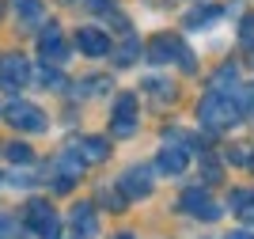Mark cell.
Here are the masks:
<instances>
[{"label":"cell","instance_id":"6da1fadb","mask_svg":"<svg viewBox=\"0 0 254 239\" xmlns=\"http://www.w3.org/2000/svg\"><path fill=\"white\" fill-rule=\"evenodd\" d=\"M239 118H243V106H239V95L235 91H216V87H212L201 103H197V122H201V129H209V133L232 129Z\"/></svg>","mask_w":254,"mask_h":239},{"label":"cell","instance_id":"7a4b0ae2","mask_svg":"<svg viewBox=\"0 0 254 239\" xmlns=\"http://www.w3.org/2000/svg\"><path fill=\"white\" fill-rule=\"evenodd\" d=\"M148 61L156 65H167V61H179L186 73L193 69V53L186 50V42L179 38V34H156V38L148 42Z\"/></svg>","mask_w":254,"mask_h":239},{"label":"cell","instance_id":"3957f363","mask_svg":"<svg viewBox=\"0 0 254 239\" xmlns=\"http://www.w3.org/2000/svg\"><path fill=\"white\" fill-rule=\"evenodd\" d=\"M23 213H27V228L34 232V239H61V220H57L50 201L34 198V201H27Z\"/></svg>","mask_w":254,"mask_h":239},{"label":"cell","instance_id":"277c9868","mask_svg":"<svg viewBox=\"0 0 254 239\" xmlns=\"http://www.w3.org/2000/svg\"><path fill=\"white\" fill-rule=\"evenodd\" d=\"M4 118H8L11 129H23V133H46V114L38 110L34 103H27V99H15V103L4 106Z\"/></svg>","mask_w":254,"mask_h":239},{"label":"cell","instance_id":"5b68a950","mask_svg":"<svg viewBox=\"0 0 254 239\" xmlns=\"http://www.w3.org/2000/svg\"><path fill=\"white\" fill-rule=\"evenodd\" d=\"M27 80H31V61H27V57H19V53L0 57V87H4V91L15 95Z\"/></svg>","mask_w":254,"mask_h":239},{"label":"cell","instance_id":"8992f818","mask_svg":"<svg viewBox=\"0 0 254 239\" xmlns=\"http://www.w3.org/2000/svg\"><path fill=\"white\" fill-rule=\"evenodd\" d=\"M179 209H182V213H190V217H201V220H216V217H220V201H212L209 190H197V186H190L179 198Z\"/></svg>","mask_w":254,"mask_h":239},{"label":"cell","instance_id":"52a82bcc","mask_svg":"<svg viewBox=\"0 0 254 239\" xmlns=\"http://www.w3.org/2000/svg\"><path fill=\"white\" fill-rule=\"evenodd\" d=\"M137 133V91H122L114 103V137Z\"/></svg>","mask_w":254,"mask_h":239},{"label":"cell","instance_id":"ba28073f","mask_svg":"<svg viewBox=\"0 0 254 239\" xmlns=\"http://www.w3.org/2000/svg\"><path fill=\"white\" fill-rule=\"evenodd\" d=\"M76 50L87 53V57H106V53H110V38H106V31H99V27H80V31H76Z\"/></svg>","mask_w":254,"mask_h":239},{"label":"cell","instance_id":"9c48e42d","mask_svg":"<svg viewBox=\"0 0 254 239\" xmlns=\"http://www.w3.org/2000/svg\"><path fill=\"white\" fill-rule=\"evenodd\" d=\"M38 53H42V61L46 65H61L64 57H68V46H64V38H61V31L57 27H46V34H38Z\"/></svg>","mask_w":254,"mask_h":239},{"label":"cell","instance_id":"30bf717a","mask_svg":"<svg viewBox=\"0 0 254 239\" xmlns=\"http://www.w3.org/2000/svg\"><path fill=\"white\" fill-rule=\"evenodd\" d=\"M118 186H122L126 198H148V194H152V171H148V167H129Z\"/></svg>","mask_w":254,"mask_h":239},{"label":"cell","instance_id":"8fae6325","mask_svg":"<svg viewBox=\"0 0 254 239\" xmlns=\"http://www.w3.org/2000/svg\"><path fill=\"white\" fill-rule=\"evenodd\" d=\"M11 8H15V15H19L23 31H38L46 23V8L42 0H11Z\"/></svg>","mask_w":254,"mask_h":239},{"label":"cell","instance_id":"7c38bea8","mask_svg":"<svg viewBox=\"0 0 254 239\" xmlns=\"http://www.w3.org/2000/svg\"><path fill=\"white\" fill-rule=\"evenodd\" d=\"M68 220H72V236H80V239H95L99 236V220H95V209L91 205H76Z\"/></svg>","mask_w":254,"mask_h":239},{"label":"cell","instance_id":"4fadbf2b","mask_svg":"<svg viewBox=\"0 0 254 239\" xmlns=\"http://www.w3.org/2000/svg\"><path fill=\"white\" fill-rule=\"evenodd\" d=\"M186 148H179V145H167L163 152H159V171H167V175H182L186 171Z\"/></svg>","mask_w":254,"mask_h":239},{"label":"cell","instance_id":"5bb4252c","mask_svg":"<svg viewBox=\"0 0 254 239\" xmlns=\"http://www.w3.org/2000/svg\"><path fill=\"white\" fill-rule=\"evenodd\" d=\"M228 209L243 220H254V190H235L232 198H228Z\"/></svg>","mask_w":254,"mask_h":239},{"label":"cell","instance_id":"9a60e30c","mask_svg":"<svg viewBox=\"0 0 254 239\" xmlns=\"http://www.w3.org/2000/svg\"><path fill=\"white\" fill-rule=\"evenodd\" d=\"M220 15H224V8H216V4H209V8H197V11H190V19H186V31H201V27L216 23Z\"/></svg>","mask_w":254,"mask_h":239},{"label":"cell","instance_id":"2e32d148","mask_svg":"<svg viewBox=\"0 0 254 239\" xmlns=\"http://www.w3.org/2000/svg\"><path fill=\"white\" fill-rule=\"evenodd\" d=\"M76 148L84 152L87 163H99V159H106V141H103V137H84Z\"/></svg>","mask_w":254,"mask_h":239},{"label":"cell","instance_id":"e0dca14e","mask_svg":"<svg viewBox=\"0 0 254 239\" xmlns=\"http://www.w3.org/2000/svg\"><path fill=\"white\" fill-rule=\"evenodd\" d=\"M235 80H239L235 65H220V69H216V76H212V87H216V91H224V87H235Z\"/></svg>","mask_w":254,"mask_h":239},{"label":"cell","instance_id":"ac0fdd59","mask_svg":"<svg viewBox=\"0 0 254 239\" xmlns=\"http://www.w3.org/2000/svg\"><path fill=\"white\" fill-rule=\"evenodd\" d=\"M140 53V42L133 38V34H126V42H122V50H118V65H133Z\"/></svg>","mask_w":254,"mask_h":239},{"label":"cell","instance_id":"d6986e66","mask_svg":"<svg viewBox=\"0 0 254 239\" xmlns=\"http://www.w3.org/2000/svg\"><path fill=\"white\" fill-rule=\"evenodd\" d=\"M38 83H42V87H64V76L57 73L53 65H42V69H38Z\"/></svg>","mask_w":254,"mask_h":239},{"label":"cell","instance_id":"ffe728a7","mask_svg":"<svg viewBox=\"0 0 254 239\" xmlns=\"http://www.w3.org/2000/svg\"><path fill=\"white\" fill-rule=\"evenodd\" d=\"M4 156H8L11 163H31V148H27V145H19V141H11V145L4 148Z\"/></svg>","mask_w":254,"mask_h":239},{"label":"cell","instance_id":"44dd1931","mask_svg":"<svg viewBox=\"0 0 254 239\" xmlns=\"http://www.w3.org/2000/svg\"><path fill=\"white\" fill-rule=\"evenodd\" d=\"M144 87L156 95V103H163V99H171V95H175V87H171V83H163V80H148Z\"/></svg>","mask_w":254,"mask_h":239},{"label":"cell","instance_id":"7402d4cb","mask_svg":"<svg viewBox=\"0 0 254 239\" xmlns=\"http://www.w3.org/2000/svg\"><path fill=\"white\" fill-rule=\"evenodd\" d=\"M239 38H243V46H247V53H254V15L243 23V31H239Z\"/></svg>","mask_w":254,"mask_h":239},{"label":"cell","instance_id":"603a6c76","mask_svg":"<svg viewBox=\"0 0 254 239\" xmlns=\"http://www.w3.org/2000/svg\"><path fill=\"white\" fill-rule=\"evenodd\" d=\"M0 239H15V220L0 213Z\"/></svg>","mask_w":254,"mask_h":239},{"label":"cell","instance_id":"cb8c5ba5","mask_svg":"<svg viewBox=\"0 0 254 239\" xmlns=\"http://www.w3.org/2000/svg\"><path fill=\"white\" fill-rule=\"evenodd\" d=\"M99 198H103V201H110V205H114V209H122V198H118L114 190H103V194H99Z\"/></svg>","mask_w":254,"mask_h":239},{"label":"cell","instance_id":"d4e9b609","mask_svg":"<svg viewBox=\"0 0 254 239\" xmlns=\"http://www.w3.org/2000/svg\"><path fill=\"white\" fill-rule=\"evenodd\" d=\"M80 4H87V8H106L110 0H80Z\"/></svg>","mask_w":254,"mask_h":239},{"label":"cell","instance_id":"484cf974","mask_svg":"<svg viewBox=\"0 0 254 239\" xmlns=\"http://www.w3.org/2000/svg\"><path fill=\"white\" fill-rule=\"evenodd\" d=\"M228 239H254V236H251V232H232Z\"/></svg>","mask_w":254,"mask_h":239},{"label":"cell","instance_id":"4316f807","mask_svg":"<svg viewBox=\"0 0 254 239\" xmlns=\"http://www.w3.org/2000/svg\"><path fill=\"white\" fill-rule=\"evenodd\" d=\"M114 239H133V236H126V232H122V236H114Z\"/></svg>","mask_w":254,"mask_h":239},{"label":"cell","instance_id":"83f0119b","mask_svg":"<svg viewBox=\"0 0 254 239\" xmlns=\"http://www.w3.org/2000/svg\"><path fill=\"white\" fill-rule=\"evenodd\" d=\"M15 239H27V236H19V232H15Z\"/></svg>","mask_w":254,"mask_h":239},{"label":"cell","instance_id":"f1b7e54d","mask_svg":"<svg viewBox=\"0 0 254 239\" xmlns=\"http://www.w3.org/2000/svg\"><path fill=\"white\" fill-rule=\"evenodd\" d=\"M0 182H4V175H0Z\"/></svg>","mask_w":254,"mask_h":239},{"label":"cell","instance_id":"f546056e","mask_svg":"<svg viewBox=\"0 0 254 239\" xmlns=\"http://www.w3.org/2000/svg\"><path fill=\"white\" fill-rule=\"evenodd\" d=\"M72 239H80V236H72Z\"/></svg>","mask_w":254,"mask_h":239}]
</instances>
